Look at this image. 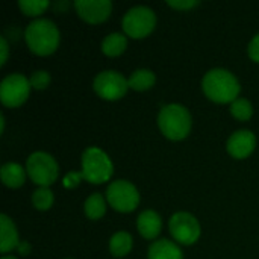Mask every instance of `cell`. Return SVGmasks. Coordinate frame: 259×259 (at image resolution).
<instances>
[{
  "label": "cell",
  "mask_w": 259,
  "mask_h": 259,
  "mask_svg": "<svg viewBox=\"0 0 259 259\" xmlns=\"http://www.w3.org/2000/svg\"><path fill=\"white\" fill-rule=\"evenodd\" d=\"M202 88L208 99L217 103H232L238 99L240 82L225 68H214L202 79Z\"/></svg>",
  "instance_id": "6da1fadb"
},
{
  "label": "cell",
  "mask_w": 259,
  "mask_h": 259,
  "mask_svg": "<svg viewBox=\"0 0 259 259\" xmlns=\"http://www.w3.org/2000/svg\"><path fill=\"white\" fill-rule=\"evenodd\" d=\"M59 38L56 24L49 18H36L30 21L24 30V39L29 49L39 56L53 53L58 49Z\"/></svg>",
  "instance_id": "7a4b0ae2"
},
{
  "label": "cell",
  "mask_w": 259,
  "mask_h": 259,
  "mask_svg": "<svg viewBox=\"0 0 259 259\" xmlns=\"http://www.w3.org/2000/svg\"><path fill=\"white\" fill-rule=\"evenodd\" d=\"M158 126L167 138L173 141L184 140L191 131V114L182 105H165L159 111Z\"/></svg>",
  "instance_id": "3957f363"
},
{
  "label": "cell",
  "mask_w": 259,
  "mask_h": 259,
  "mask_svg": "<svg viewBox=\"0 0 259 259\" xmlns=\"http://www.w3.org/2000/svg\"><path fill=\"white\" fill-rule=\"evenodd\" d=\"M114 165L109 156L99 147H88L82 153V173L91 184L108 182L112 176Z\"/></svg>",
  "instance_id": "277c9868"
},
{
  "label": "cell",
  "mask_w": 259,
  "mask_h": 259,
  "mask_svg": "<svg viewBox=\"0 0 259 259\" xmlns=\"http://www.w3.org/2000/svg\"><path fill=\"white\" fill-rule=\"evenodd\" d=\"M26 171L32 182L39 187H50L59 176L58 162L46 152H33L26 161Z\"/></svg>",
  "instance_id": "5b68a950"
},
{
  "label": "cell",
  "mask_w": 259,
  "mask_h": 259,
  "mask_svg": "<svg viewBox=\"0 0 259 259\" xmlns=\"http://www.w3.org/2000/svg\"><path fill=\"white\" fill-rule=\"evenodd\" d=\"M123 30L132 38L147 36L156 24L155 12L147 6H134L123 17Z\"/></svg>",
  "instance_id": "8992f818"
},
{
  "label": "cell",
  "mask_w": 259,
  "mask_h": 259,
  "mask_svg": "<svg viewBox=\"0 0 259 259\" xmlns=\"http://www.w3.org/2000/svg\"><path fill=\"white\" fill-rule=\"evenodd\" d=\"M106 199L115 211L131 212L140 203V193L129 181L118 179L106 188Z\"/></svg>",
  "instance_id": "52a82bcc"
},
{
  "label": "cell",
  "mask_w": 259,
  "mask_h": 259,
  "mask_svg": "<svg viewBox=\"0 0 259 259\" xmlns=\"http://www.w3.org/2000/svg\"><path fill=\"white\" fill-rule=\"evenodd\" d=\"M30 88V80L24 74H8L0 83V100L5 106L17 108L27 100Z\"/></svg>",
  "instance_id": "ba28073f"
},
{
  "label": "cell",
  "mask_w": 259,
  "mask_h": 259,
  "mask_svg": "<svg viewBox=\"0 0 259 259\" xmlns=\"http://www.w3.org/2000/svg\"><path fill=\"white\" fill-rule=\"evenodd\" d=\"M93 88L97 96L105 100H118L126 94L129 82L121 73L115 70H105L94 77Z\"/></svg>",
  "instance_id": "9c48e42d"
},
{
  "label": "cell",
  "mask_w": 259,
  "mask_h": 259,
  "mask_svg": "<svg viewBox=\"0 0 259 259\" xmlns=\"http://www.w3.org/2000/svg\"><path fill=\"white\" fill-rule=\"evenodd\" d=\"M168 226L173 238L184 246L194 244L200 237V225L190 212H176L170 219Z\"/></svg>",
  "instance_id": "30bf717a"
},
{
  "label": "cell",
  "mask_w": 259,
  "mask_h": 259,
  "mask_svg": "<svg viewBox=\"0 0 259 259\" xmlns=\"http://www.w3.org/2000/svg\"><path fill=\"white\" fill-rule=\"evenodd\" d=\"M74 8L82 20L91 24L103 23L112 11L109 0H76Z\"/></svg>",
  "instance_id": "8fae6325"
},
{
  "label": "cell",
  "mask_w": 259,
  "mask_h": 259,
  "mask_svg": "<svg viewBox=\"0 0 259 259\" xmlns=\"http://www.w3.org/2000/svg\"><path fill=\"white\" fill-rule=\"evenodd\" d=\"M256 146V138L255 134H252L247 129H241L234 132L229 140H228V152L231 153V156L237 158V159H243L247 158Z\"/></svg>",
  "instance_id": "7c38bea8"
},
{
  "label": "cell",
  "mask_w": 259,
  "mask_h": 259,
  "mask_svg": "<svg viewBox=\"0 0 259 259\" xmlns=\"http://www.w3.org/2000/svg\"><path fill=\"white\" fill-rule=\"evenodd\" d=\"M137 228L141 234L143 238L146 240H155L162 228V220L159 214L153 209H146L138 215L137 220Z\"/></svg>",
  "instance_id": "4fadbf2b"
},
{
  "label": "cell",
  "mask_w": 259,
  "mask_h": 259,
  "mask_svg": "<svg viewBox=\"0 0 259 259\" xmlns=\"http://www.w3.org/2000/svg\"><path fill=\"white\" fill-rule=\"evenodd\" d=\"M18 246H20V241H18V232H17L15 225L8 215L2 214L0 215V250L2 253H8Z\"/></svg>",
  "instance_id": "5bb4252c"
},
{
  "label": "cell",
  "mask_w": 259,
  "mask_h": 259,
  "mask_svg": "<svg viewBox=\"0 0 259 259\" xmlns=\"http://www.w3.org/2000/svg\"><path fill=\"white\" fill-rule=\"evenodd\" d=\"M149 259H184L182 256V250L179 249V246H176L175 243L168 241V240H158L155 243L150 244L149 247Z\"/></svg>",
  "instance_id": "9a60e30c"
},
{
  "label": "cell",
  "mask_w": 259,
  "mask_h": 259,
  "mask_svg": "<svg viewBox=\"0 0 259 259\" xmlns=\"http://www.w3.org/2000/svg\"><path fill=\"white\" fill-rule=\"evenodd\" d=\"M26 170L17 162H6L0 168L2 182L9 188H18L26 181Z\"/></svg>",
  "instance_id": "2e32d148"
},
{
  "label": "cell",
  "mask_w": 259,
  "mask_h": 259,
  "mask_svg": "<svg viewBox=\"0 0 259 259\" xmlns=\"http://www.w3.org/2000/svg\"><path fill=\"white\" fill-rule=\"evenodd\" d=\"M126 47H127V38L120 32L106 35L102 42V50L106 56H118L126 50Z\"/></svg>",
  "instance_id": "e0dca14e"
},
{
  "label": "cell",
  "mask_w": 259,
  "mask_h": 259,
  "mask_svg": "<svg viewBox=\"0 0 259 259\" xmlns=\"http://www.w3.org/2000/svg\"><path fill=\"white\" fill-rule=\"evenodd\" d=\"M129 88L137 90V91H146L149 88H152L156 82V76L152 70L147 68H140L137 71H134L129 79Z\"/></svg>",
  "instance_id": "ac0fdd59"
},
{
  "label": "cell",
  "mask_w": 259,
  "mask_h": 259,
  "mask_svg": "<svg viewBox=\"0 0 259 259\" xmlns=\"http://www.w3.org/2000/svg\"><path fill=\"white\" fill-rule=\"evenodd\" d=\"M134 246L132 235L129 232L120 231L114 234L109 240V250L114 256H126Z\"/></svg>",
  "instance_id": "d6986e66"
},
{
  "label": "cell",
  "mask_w": 259,
  "mask_h": 259,
  "mask_svg": "<svg viewBox=\"0 0 259 259\" xmlns=\"http://www.w3.org/2000/svg\"><path fill=\"white\" fill-rule=\"evenodd\" d=\"M85 214L88 219L91 220H99L105 215L106 212V202L103 199V196L100 193H93L83 205Z\"/></svg>",
  "instance_id": "ffe728a7"
},
{
  "label": "cell",
  "mask_w": 259,
  "mask_h": 259,
  "mask_svg": "<svg viewBox=\"0 0 259 259\" xmlns=\"http://www.w3.org/2000/svg\"><path fill=\"white\" fill-rule=\"evenodd\" d=\"M32 203L39 211H47L53 205V193L49 187H39L32 194Z\"/></svg>",
  "instance_id": "44dd1931"
},
{
  "label": "cell",
  "mask_w": 259,
  "mask_h": 259,
  "mask_svg": "<svg viewBox=\"0 0 259 259\" xmlns=\"http://www.w3.org/2000/svg\"><path fill=\"white\" fill-rule=\"evenodd\" d=\"M231 114H232L235 118H238V120H241V121H246V120H249V118L252 117V114H253V106H252V103H250L247 99L238 97L235 102L231 103Z\"/></svg>",
  "instance_id": "7402d4cb"
},
{
  "label": "cell",
  "mask_w": 259,
  "mask_h": 259,
  "mask_svg": "<svg viewBox=\"0 0 259 259\" xmlns=\"http://www.w3.org/2000/svg\"><path fill=\"white\" fill-rule=\"evenodd\" d=\"M18 6L23 14L36 17V15H41L49 8V2L47 0H20Z\"/></svg>",
  "instance_id": "603a6c76"
},
{
  "label": "cell",
  "mask_w": 259,
  "mask_h": 259,
  "mask_svg": "<svg viewBox=\"0 0 259 259\" xmlns=\"http://www.w3.org/2000/svg\"><path fill=\"white\" fill-rule=\"evenodd\" d=\"M30 87L35 88V90H44L49 87L50 83V74L44 70H38V71H33L32 76H30Z\"/></svg>",
  "instance_id": "cb8c5ba5"
},
{
  "label": "cell",
  "mask_w": 259,
  "mask_h": 259,
  "mask_svg": "<svg viewBox=\"0 0 259 259\" xmlns=\"http://www.w3.org/2000/svg\"><path fill=\"white\" fill-rule=\"evenodd\" d=\"M80 179H85L82 171H80V173L70 171V173H67L65 178H64V187H65V188H74V187H77V184L80 182Z\"/></svg>",
  "instance_id": "d4e9b609"
},
{
  "label": "cell",
  "mask_w": 259,
  "mask_h": 259,
  "mask_svg": "<svg viewBox=\"0 0 259 259\" xmlns=\"http://www.w3.org/2000/svg\"><path fill=\"white\" fill-rule=\"evenodd\" d=\"M167 5L171 6V8H176V9H182L184 11V9H190V8L197 6L199 2L197 0H168Z\"/></svg>",
  "instance_id": "484cf974"
},
{
  "label": "cell",
  "mask_w": 259,
  "mask_h": 259,
  "mask_svg": "<svg viewBox=\"0 0 259 259\" xmlns=\"http://www.w3.org/2000/svg\"><path fill=\"white\" fill-rule=\"evenodd\" d=\"M249 56L252 61L259 62V33L252 38V41L249 44Z\"/></svg>",
  "instance_id": "4316f807"
},
{
  "label": "cell",
  "mask_w": 259,
  "mask_h": 259,
  "mask_svg": "<svg viewBox=\"0 0 259 259\" xmlns=\"http://www.w3.org/2000/svg\"><path fill=\"white\" fill-rule=\"evenodd\" d=\"M0 52H2V56H0V65H5L6 59H8V55H9V46L5 39V36H0Z\"/></svg>",
  "instance_id": "83f0119b"
},
{
  "label": "cell",
  "mask_w": 259,
  "mask_h": 259,
  "mask_svg": "<svg viewBox=\"0 0 259 259\" xmlns=\"http://www.w3.org/2000/svg\"><path fill=\"white\" fill-rule=\"evenodd\" d=\"M18 250H20L21 253H24V255H26V253L30 250V247H29V244H27V243H24V244H23V243H20V246H18Z\"/></svg>",
  "instance_id": "f1b7e54d"
},
{
  "label": "cell",
  "mask_w": 259,
  "mask_h": 259,
  "mask_svg": "<svg viewBox=\"0 0 259 259\" xmlns=\"http://www.w3.org/2000/svg\"><path fill=\"white\" fill-rule=\"evenodd\" d=\"M2 259H17L15 256H12V255H9V256H3Z\"/></svg>",
  "instance_id": "f546056e"
}]
</instances>
